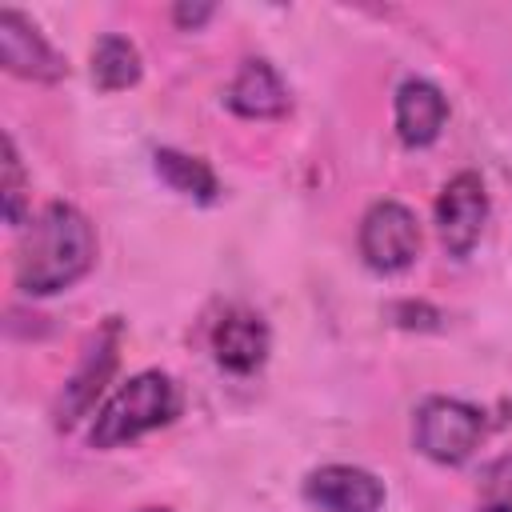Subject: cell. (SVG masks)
Returning <instances> with one entry per match:
<instances>
[{
	"label": "cell",
	"instance_id": "cell-1",
	"mask_svg": "<svg viewBox=\"0 0 512 512\" xmlns=\"http://www.w3.org/2000/svg\"><path fill=\"white\" fill-rule=\"evenodd\" d=\"M96 264V228L92 220L64 200L40 208L28 220L16 248V288L24 296H56L80 284Z\"/></svg>",
	"mask_w": 512,
	"mask_h": 512
},
{
	"label": "cell",
	"instance_id": "cell-2",
	"mask_svg": "<svg viewBox=\"0 0 512 512\" xmlns=\"http://www.w3.org/2000/svg\"><path fill=\"white\" fill-rule=\"evenodd\" d=\"M180 412V388L168 372L160 368H144L136 376H128L96 412L92 428H88V444L108 452L120 444H132L164 424H172Z\"/></svg>",
	"mask_w": 512,
	"mask_h": 512
},
{
	"label": "cell",
	"instance_id": "cell-3",
	"mask_svg": "<svg viewBox=\"0 0 512 512\" xmlns=\"http://www.w3.org/2000/svg\"><path fill=\"white\" fill-rule=\"evenodd\" d=\"M484 432H488V416L476 404L456 396H428L416 404V416H412L416 452L444 468L472 460V452L484 444Z\"/></svg>",
	"mask_w": 512,
	"mask_h": 512
},
{
	"label": "cell",
	"instance_id": "cell-4",
	"mask_svg": "<svg viewBox=\"0 0 512 512\" xmlns=\"http://www.w3.org/2000/svg\"><path fill=\"white\" fill-rule=\"evenodd\" d=\"M120 340H124V320L120 316H108L80 344L76 368H72V376L64 380V388H60V396L52 404V424L60 432L76 428L92 412V404L100 400V392L112 384V372L120 364Z\"/></svg>",
	"mask_w": 512,
	"mask_h": 512
},
{
	"label": "cell",
	"instance_id": "cell-5",
	"mask_svg": "<svg viewBox=\"0 0 512 512\" xmlns=\"http://www.w3.org/2000/svg\"><path fill=\"white\" fill-rule=\"evenodd\" d=\"M356 244H360V260L376 276H400L420 256V220L400 200H376L360 216Z\"/></svg>",
	"mask_w": 512,
	"mask_h": 512
},
{
	"label": "cell",
	"instance_id": "cell-6",
	"mask_svg": "<svg viewBox=\"0 0 512 512\" xmlns=\"http://www.w3.org/2000/svg\"><path fill=\"white\" fill-rule=\"evenodd\" d=\"M484 224H488V188H484L480 172L464 168L436 196V232H440L444 252L452 260L472 256Z\"/></svg>",
	"mask_w": 512,
	"mask_h": 512
},
{
	"label": "cell",
	"instance_id": "cell-7",
	"mask_svg": "<svg viewBox=\"0 0 512 512\" xmlns=\"http://www.w3.org/2000/svg\"><path fill=\"white\" fill-rule=\"evenodd\" d=\"M0 64L4 72L32 84H60L68 76L64 52H56L52 40L16 8L0 12Z\"/></svg>",
	"mask_w": 512,
	"mask_h": 512
},
{
	"label": "cell",
	"instance_id": "cell-8",
	"mask_svg": "<svg viewBox=\"0 0 512 512\" xmlns=\"http://www.w3.org/2000/svg\"><path fill=\"white\" fill-rule=\"evenodd\" d=\"M300 496L320 512H380L388 488L360 464H320L304 476Z\"/></svg>",
	"mask_w": 512,
	"mask_h": 512
},
{
	"label": "cell",
	"instance_id": "cell-9",
	"mask_svg": "<svg viewBox=\"0 0 512 512\" xmlns=\"http://www.w3.org/2000/svg\"><path fill=\"white\" fill-rule=\"evenodd\" d=\"M272 348L268 324L260 312L252 308H228L216 324H212V360L232 372V376H252L264 368Z\"/></svg>",
	"mask_w": 512,
	"mask_h": 512
},
{
	"label": "cell",
	"instance_id": "cell-10",
	"mask_svg": "<svg viewBox=\"0 0 512 512\" xmlns=\"http://www.w3.org/2000/svg\"><path fill=\"white\" fill-rule=\"evenodd\" d=\"M224 108L240 120H284L292 112V96H288V84L280 80V72L264 56H252L236 68V76L224 92Z\"/></svg>",
	"mask_w": 512,
	"mask_h": 512
},
{
	"label": "cell",
	"instance_id": "cell-11",
	"mask_svg": "<svg viewBox=\"0 0 512 512\" xmlns=\"http://www.w3.org/2000/svg\"><path fill=\"white\" fill-rule=\"evenodd\" d=\"M392 124L404 148H428L440 140L444 124H448V96L424 80V76H408L396 88L392 100Z\"/></svg>",
	"mask_w": 512,
	"mask_h": 512
},
{
	"label": "cell",
	"instance_id": "cell-12",
	"mask_svg": "<svg viewBox=\"0 0 512 512\" xmlns=\"http://www.w3.org/2000/svg\"><path fill=\"white\" fill-rule=\"evenodd\" d=\"M152 172L184 200H196V204H212L220 196V180L212 172L208 160L200 156H188L180 148H156L152 152Z\"/></svg>",
	"mask_w": 512,
	"mask_h": 512
},
{
	"label": "cell",
	"instance_id": "cell-13",
	"mask_svg": "<svg viewBox=\"0 0 512 512\" xmlns=\"http://www.w3.org/2000/svg\"><path fill=\"white\" fill-rule=\"evenodd\" d=\"M144 76V60H140V48L120 36V32H104L96 44H92V84L100 92H124V88H136Z\"/></svg>",
	"mask_w": 512,
	"mask_h": 512
},
{
	"label": "cell",
	"instance_id": "cell-14",
	"mask_svg": "<svg viewBox=\"0 0 512 512\" xmlns=\"http://www.w3.org/2000/svg\"><path fill=\"white\" fill-rule=\"evenodd\" d=\"M0 168H4V184H0L4 220L12 228H28V176H24V164H20L12 132H4V160H0Z\"/></svg>",
	"mask_w": 512,
	"mask_h": 512
},
{
	"label": "cell",
	"instance_id": "cell-15",
	"mask_svg": "<svg viewBox=\"0 0 512 512\" xmlns=\"http://www.w3.org/2000/svg\"><path fill=\"white\" fill-rule=\"evenodd\" d=\"M476 508L480 512H512V452H500L480 468L476 480Z\"/></svg>",
	"mask_w": 512,
	"mask_h": 512
},
{
	"label": "cell",
	"instance_id": "cell-16",
	"mask_svg": "<svg viewBox=\"0 0 512 512\" xmlns=\"http://www.w3.org/2000/svg\"><path fill=\"white\" fill-rule=\"evenodd\" d=\"M388 324L404 328V332H440L444 328V312L428 300H392L384 308Z\"/></svg>",
	"mask_w": 512,
	"mask_h": 512
},
{
	"label": "cell",
	"instance_id": "cell-17",
	"mask_svg": "<svg viewBox=\"0 0 512 512\" xmlns=\"http://www.w3.org/2000/svg\"><path fill=\"white\" fill-rule=\"evenodd\" d=\"M212 16H216V4H208V0H184V4L172 8V24L180 32H200Z\"/></svg>",
	"mask_w": 512,
	"mask_h": 512
},
{
	"label": "cell",
	"instance_id": "cell-18",
	"mask_svg": "<svg viewBox=\"0 0 512 512\" xmlns=\"http://www.w3.org/2000/svg\"><path fill=\"white\" fill-rule=\"evenodd\" d=\"M136 512H172V508H136Z\"/></svg>",
	"mask_w": 512,
	"mask_h": 512
}]
</instances>
